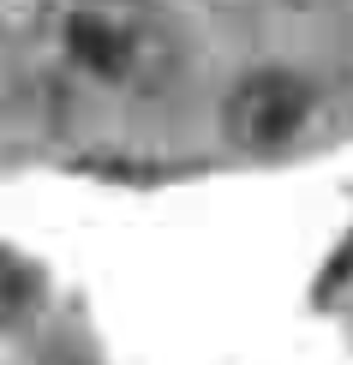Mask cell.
<instances>
[{
    "mask_svg": "<svg viewBox=\"0 0 353 365\" xmlns=\"http://www.w3.org/2000/svg\"><path fill=\"white\" fill-rule=\"evenodd\" d=\"M66 42H72V54H78L90 72H120L126 66V36H120L114 24L90 19V12H78V19L66 24Z\"/></svg>",
    "mask_w": 353,
    "mask_h": 365,
    "instance_id": "obj_2",
    "label": "cell"
},
{
    "mask_svg": "<svg viewBox=\"0 0 353 365\" xmlns=\"http://www.w3.org/2000/svg\"><path fill=\"white\" fill-rule=\"evenodd\" d=\"M305 114H312V90H305L294 72H257V78H245L234 90V102H227V126H234V138L252 144V150L294 138Z\"/></svg>",
    "mask_w": 353,
    "mask_h": 365,
    "instance_id": "obj_1",
    "label": "cell"
}]
</instances>
